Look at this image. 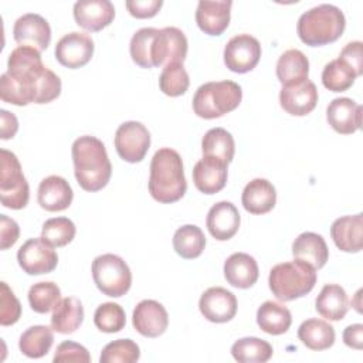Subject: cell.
<instances>
[{"instance_id": "1", "label": "cell", "mask_w": 363, "mask_h": 363, "mask_svg": "<svg viewBox=\"0 0 363 363\" xmlns=\"http://www.w3.org/2000/svg\"><path fill=\"white\" fill-rule=\"evenodd\" d=\"M61 94V79L48 69L40 51L18 45L7 60V71L0 78V98L17 106L28 104H48Z\"/></svg>"}, {"instance_id": "2", "label": "cell", "mask_w": 363, "mask_h": 363, "mask_svg": "<svg viewBox=\"0 0 363 363\" xmlns=\"http://www.w3.org/2000/svg\"><path fill=\"white\" fill-rule=\"evenodd\" d=\"M74 173L85 191L102 190L112 174V164L105 145L95 136H79L71 147Z\"/></svg>"}, {"instance_id": "3", "label": "cell", "mask_w": 363, "mask_h": 363, "mask_svg": "<svg viewBox=\"0 0 363 363\" xmlns=\"http://www.w3.org/2000/svg\"><path fill=\"white\" fill-rule=\"evenodd\" d=\"M147 186L150 196L159 203H174L184 196L187 182L183 160L174 149L162 147L155 152L150 162Z\"/></svg>"}, {"instance_id": "4", "label": "cell", "mask_w": 363, "mask_h": 363, "mask_svg": "<svg viewBox=\"0 0 363 363\" xmlns=\"http://www.w3.org/2000/svg\"><path fill=\"white\" fill-rule=\"evenodd\" d=\"M346 27L343 11L333 4H319L305 11L296 24L301 41L311 47H320L340 38Z\"/></svg>"}, {"instance_id": "5", "label": "cell", "mask_w": 363, "mask_h": 363, "mask_svg": "<svg viewBox=\"0 0 363 363\" xmlns=\"http://www.w3.org/2000/svg\"><path fill=\"white\" fill-rule=\"evenodd\" d=\"M269 289L282 302L294 301L309 294L316 284V269L295 258L271 268L268 277Z\"/></svg>"}, {"instance_id": "6", "label": "cell", "mask_w": 363, "mask_h": 363, "mask_svg": "<svg viewBox=\"0 0 363 363\" xmlns=\"http://www.w3.org/2000/svg\"><path fill=\"white\" fill-rule=\"evenodd\" d=\"M241 99V86L234 81L206 82L193 96V111L203 119H216L234 111Z\"/></svg>"}, {"instance_id": "7", "label": "cell", "mask_w": 363, "mask_h": 363, "mask_svg": "<svg viewBox=\"0 0 363 363\" xmlns=\"http://www.w3.org/2000/svg\"><path fill=\"white\" fill-rule=\"evenodd\" d=\"M0 199L1 204L11 210L24 208L30 199L21 164L17 156L7 149L0 150Z\"/></svg>"}, {"instance_id": "8", "label": "cell", "mask_w": 363, "mask_h": 363, "mask_svg": "<svg viewBox=\"0 0 363 363\" xmlns=\"http://www.w3.org/2000/svg\"><path fill=\"white\" fill-rule=\"evenodd\" d=\"M92 278L96 288L112 298L125 295L132 285V272L128 264L115 254H102L92 261Z\"/></svg>"}, {"instance_id": "9", "label": "cell", "mask_w": 363, "mask_h": 363, "mask_svg": "<svg viewBox=\"0 0 363 363\" xmlns=\"http://www.w3.org/2000/svg\"><path fill=\"white\" fill-rule=\"evenodd\" d=\"M113 142L121 159L128 163H138L145 159L149 150L150 133L143 123L128 121L119 125Z\"/></svg>"}, {"instance_id": "10", "label": "cell", "mask_w": 363, "mask_h": 363, "mask_svg": "<svg viewBox=\"0 0 363 363\" xmlns=\"http://www.w3.org/2000/svg\"><path fill=\"white\" fill-rule=\"evenodd\" d=\"M187 38L184 33L176 27H164L156 30L152 41V67H160L174 64L186 60L187 55Z\"/></svg>"}, {"instance_id": "11", "label": "cell", "mask_w": 363, "mask_h": 363, "mask_svg": "<svg viewBox=\"0 0 363 363\" xmlns=\"http://www.w3.org/2000/svg\"><path fill=\"white\" fill-rule=\"evenodd\" d=\"M17 261L28 275L52 272L58 264V255L52 245L43 237L27 240L17 251Z\"/></svg>"}, {"instance_id": "12", "label": "cell", "mask_w": 363, "mask_h": 363, "mask_svg": "<svg viewBox=\"0 0 363 363\" xmlns=\"http://www.w3.org/2000/svg\"><path fill=\"white\" fill-rule=\"evenodd\" d=\"M261 58V44L250 34H238L224 47V64L237 74L252 71Z\"/></svg>"}, {"instance_id": "13", "label": "cell", "mask_w": 363, "mask_h": 363, "mask_svg": "<svg viewBox=\"0 0 363 363\" xmlns=\"http://www.w3.org/2000/svg\"><path fill=\"white\" fill-rule=\"evenodd\" d=\"M94 48V40L89 34L72 31L58 40L55 45V58L61 65L77 69L91 61Z\"/></svg>"}, {"instance_id": "14", "label": "cell", "mask_w": 363, "mask_h": 363, "mask_svg": "<svg viewBox=\"0 0 363 363\" xmlns=\"http://www.w3.org/2000/svg\"><path fill=\"white\" fill-rule=\"evenodd\" d=\"M13 37L20 45L33 47L41 52L50 45L51 27L43 16L27 13L16 20L13 27Z\"/></svg>"}, {"instance_id": "15", "label": "cell", "mask_w": 363, "mask_h": 363, "mask_svg": "<svg viewBox=\"0 0 363 363\" xmlns=\"http://www.w3.org/2000/svg\"><path fill=\"white\" fill-rule=\"evenodd\" d=\"M237 298L231 291L211 286L203 292L199 301L201 315L213 323H225L237 313Z\"/></svg>"}, {"instance_id": "16", "label": "cell", "mask_w": 363, "mask_h": 363, "mask_svg": "<svg viewBox=\"0 0 363 363\" xmlns=\"http://www.w3.org/2000/svg\"><path fill=\"white\" fill-rule=\"evenodd\" d=\"M132 325L145 337H157L169 326V315L164 306L153 299L140 301L132 315Z\"/></svg>"}, {"instance_id": "17", "label": "cell", "mask_w": 363, "mask_h": 363, "mask_svg": "<svg viewBox=\"0 0 363 363\" xmlns=\"http://www.w3.org/2000/svg\"><path fill=\"white\" fill-rule=\"evenodd\" d=\"M279 104L289 115L305 116L311 113L318 104L316 85L309 79L284 85L279 92Z\"/></svg>"}, {"instance_id": "18", "label": "cell", "mask_w": 363, "mask_h": 363, "mask_svg": "<svg viewBox=\"0 0 363 363\" xmlns=\"http://www.w3.org/2000/svg\"><path fill=\"white\" fill-rule=\"evenodd\" d=\"M115 17V7L109 0H79L74 4L77 24L88 31H101Z\"/></svg>"}, {"instance_id": "19", "label": "cell", "mask_w": 363, "mask_h": 363, "mask_svg": "<svg viewBox=\"0 0 363 363\" xmlns=\"http://www.w3.org/2000/svg\"><path fill=\"white\" fill-rule=\"evenodd\" d=\"M362 105L350 98H335L328 109V123L342 135H352L362 128Z\"/></svg>"}, {"instance_id": "20", "label": "cell", "mask_w": 363, "mask_h": 363, "mask_svg": "<svg viewBox=\"0 0 363 363\" xmlns=\"http://www.w3.org/2000/svg\"><path fill=\"white\" fill-rule=\"evenodd\" d=\"M227 163L211 156H203L193 167V183L204 194H214L227 183Z\"/></svg>"}, {"instance_id": "21", "label": "cell", "mask_w": 363, "mask_h": 363, "mask_svg": "<svg viewBox=\"0 0 363 363\" xmlns=\"http://www.w3.org/2000/svg\"><path fill=\"white\" fill-rule=\"evenodd\" d=\"M240 213L230 201L216 203L207 213L206 225L208 233L218 241L233 238L240 228Z\"/></svg>"}, {"instance_id": "22", "label": "cell", "mask_w": 363, "mask_h": 363, "mask_svg": "<svg viewBox=\"0 0 363 363\" xmlns=\"http://www.w3.org/2000/svg\"><path fill=\"white\" fill-rule=\"evenodd\" d=\"M233 1H207L201 0L196 9V23L199 28L208 35H221L230 24V10Z\"/></svg>"}, {"instance_id": "23", "label": "cell", "mask_w": 363, "mask_h": 363, "mask_svg": "<svg viewBox=\"0 0 363 363\" xmlns=\"http://www.w3.org/2000/svg\"><path fill=\"white\" fill-rule=\"evenodd\" d=\"M74 199V191L69 183L61 176H48L40 182L37 200L47 211L67 210Z\"/></svg>"}, {"instance_id": "24", "label": "cell", "mask_w": 363, "mask_h": 363, "mask_svg": "<svg viewBox=\"0 0 363 363\" xmlns=\"http://www.w3.org/2000/svg\"><path fill=\"white\" fill-rule=\"evenodd\" d=\"M363 214L343 216L336 218L330 227L335 245L345 252H359L363 247Z\"/></svg>"}, {"instance_id": "25", "label": "cell", "mask_w": 363, "mask_h": 363, "mask_svg": "<svg viewBox=\"0 0 363 363\" xmlns=\"http://www.w3.org/2000/svg\"><path fill=\"white\" fill-rule=\"evenodd\" d=\"M258 274V264L250 254L234 252L224 262V277L234 288H251L257 282Z\"/></svg>"}, {"instance_id": "26", "label": "cell", "mask_w": 363, "mask_h": 363, "mask_svg": "<svg viewBox=\"0 0 363 363\" xmlns=\"http://www.w3.org/2000/svg\"><path fill=\"white\" fill-rule=\"evenodd\" d=\"M241 203L251 214H265L275 207V187L267 179H254L244 187Z\"/></svg>"}, {"instance_id": "27", "label": "cell", "mask_w": 363, "mask_h": 363, "mask_svg": "<svg viewBox=\"0 0 363 363\" xmlns=\"http://www.w3.org/2000/svg\"><path fill=\"white\" fill-rule=\"evenodd\" d=\"M292 254L295 258L305 261L315 269L325 267L329 258V250L325 238L312 231L302 233L295 238L292 244Z\"/></svg>"}, {"instance_id": "28", "label": "cell", "mask_w": 363, "mask_h": 363, "mask_svg": "<svg viewBox=\"0 0 363 363\" xmlns=\"http://www.w3.org/2000/svg\"><path fill=\"white\" fill-rule=\"evenodd\" d=\"M316 312L328 320H342L349 309L346 291L336 284H326L315 301Z\"/></svg>"}, {"instance_id": "29", "label": "cell", "mask_w": 363, "mask_h": 363, "mask_svg": "<svg viewBox=\"0 0 363 363\" xmlns=\"http://www.w3.org/2000/svg\"><path fill=\"white\" fill-rule=\"evenodd\" d=\"M299 340L311 350H326L335 343V328L322 319L311 318L301 323L298 329Z\"/></svg>"}, {"instance_id": "30", "label": "cell", "mask_w": 363, "mask_h": 363, "mask_svg": "<svg viewBox=\"0 0 363 363\" xmlns=\"http://www.w3.org/2000/svg\"><path fill=\"white\" fill-rule=\"evenodd\" d=\"M84 320V308L78 298H62L52 309L51 328L62 335L75 332Z\"/></svg>"}, {"instance_id": "31", "label": "cell", "mask_w": 363, "mask_h": 363, "mask_svg": "<svg viewBox=\"0 0 363 363\" xmlns=\"http://www.w3.org/2000/svg\"><path fill=\"white\" fill-rule=\"evenodd\" d=\"M309 74V61L308 57L296 50H286L277 62V77L279 82L284 85H291L308 79Z\"/></svg>"}, {"instance_id": "32", "label": "cell", "mask_w": 363, "mask_h": 363, "mask_svg": "<svg viewBox=\"0 0 363 363\" xmlns=\"http://www.w3.org/2000/svg\"><path fill=\"white\" fill-rule=\"evenodd\" d=\"M257 323L268 335H282L291 328L292 315L282 303L265 301L257 311Z\"/></svg>"}, {"instance_id": "33", "label": "cell", "mask_w": 363, "mask_h": 363, "mask_svg": "<svg viewBox=\"0 0 363 363\" xmlns=\"http://www.w3.org/2000/svg\"><path fill=\"white\" fill-rule=\"evenodd\" d=\"M52 330V328L45 325L30 326L20 336V352L30 359H40L45 356L54 343Z\"/></svg>"}, {"instance_id": "34", "label": "cell", "mask_w": 363, "mask_h": 363, "mask_svg": "<svg viewBox=\"0 0 363 363\" xmlns=\"http://www.w3.org/2000/svg\"><path fill=\"white\" fill-rule=\"evenodd\" d=\"M201 150L203 156H211L228 164L235 153V142L227 129L213 128L203 136Z\"/></svg>"}, {"instance_id": "35", "label": "cell", "mask_w": 363, "mask_h": 363, "mask_svg": "<svg viewBox=\"0 0 363 363\" xmlns=\"http://www.w3.org/2000/svg\"><path fill=\"white\" fill-rule=\"evenodd\" d=\"M206 247V237L200 227L186 224L176 230L173 235V248L184 259H194L201 255Z\"/></svg>"}, {"instance_id": "36", "label": "cell", "mask_w": 363, "mask_h": 363, "mask_svg": "<svg viewBox=\"0 0 363 363\" xmlns=\"http://www.w3.org/2000/svg\"><path fill=\"white\" fill-rule=\"evenodd\" d=\"M272 346L259 337H241L231 346L233 357L240 363H265L272 357Z\"/></svg>"}, {"instance_id": "37", "label": "cell", "mask_w": 363, "mask_h": 363, "mask_svg": "<svg viewBox=\"0 0 363 363\" xmlns=\"http://www.w3.org/2000/svg\"><path fill=\"white\" fill-rule=\"evenodd\" d=\"M356 71L349 67L343 60L336 58L328 62L322 71V84L332 92L347 91L356 79Z\"/></svg>"}, {"instance_id": "38", "label": "cell", "mask_w": 363, "mask_h": 363, "mask_svg": "<svg viewBox=\"0 0 363 363\" xmlns=\"http://www.w3.org/2000/svg\"><path fill=\"white\" fill-rule=\"evenodd\" d=\"M61 301V289L51 281L37 282L28 289V303L37 313H47L52 311Z\"/></svg>"}, {"instance_id": "39", "label": "cell", "mask_w": 363, "mask_h": 363, "mask_svg": "<svg viewBox=\"0 0 363 363\" xmlns=\"http://www.w3.org/2000/svg\"><path fill=\"white\" fill-rule=\"evenodd\" d=\"M189 85H190V78L183 64L174 62V64L164 65L159 77V86L164 95L180 96L189 89Z\"/></svg>"}, {"instance_id": "40", "label": "cell", "mask_w": 363, "mask_h": 363, "mask_svg": "<svg viewBox=\"0 0 363 363\" xmlns=\"http://www.w3.org/2000/svg\"><path fill=\"white\" fill-rule=\"evenodd\" d=\"M75 233V224L68 217H54L43 224L41 237L52 247H65L74 240Z\"/></svg>"}, {"instance_id": "41", "label": "cell", "mask_w": 363, "mask_h": 363, "mask_svg": "<svg viewBox=\"0 0 363 363\" xmlns=\"http://www.w3.org/2000/svg\"><path fill=\"white\" fill-rule=\"evenodd\" d=\"M95 326L105 333H116L125 328L126 315L123 308L115 302L99 305L94 313Z\"/></svg>"}, {"instance_id": "42", "label": "cell", "mask_w": 363, "mask_h": 363, "mask_svg": "<svg viewBox=\"0 0 363 363\" xmlns=\"http://www.w3.org/2000/svg\"><path fill=\"white\" fill-rule=\"evenodd\" d=\"M140 357V349L132 339H118L108 343L99 356L101 363H133Z\"/></svg>"}, {"instance_id": "43", "label": "cell", "mask_w": 363, "mask_h": 363, "mask_svg": "<svg viewBox=\"0 0 363 363\" xmlns=\"http://www.w3.org/2000/svg\"><path fill=\"white\" fill-rule=\"evenodd\" d=\"M157 28L153 27H143L138 30L129 44V52L133 60V62L142 68H153L152 60H150V50H152V41L156 34Z\"/></svg>"}, {"instance_id": "44", "label": "cell", "mask_w": 363, "mask_h": 363, "mask_svg": "<svg viewBox=\"0 0 363 363\" xmlns=\"http://www.w3.org/2000/svg\"><path fill=\"white\" fill-rule=\"evenodd\" d=\"M0 286V323L3 326H10L20 319L21 305L6 282H1Z\"/></svg>"}, {"instance_id": "45", "label": "cell", "mask_w": 363, "mask_h": 363, "mask_svg": "<svg viewBox=\"0 0 363 363\" xmlns=\"http://www.w3.org/2000/svg\"><path fill=\"white\" fill-rule=\"evenodd\" d=\"M52 360L55 363H60V362L89 363L91 356H89V352L86 350L85 346H82L77 342H72V340H65V342H62L57 346Z\"/></svg>"}, {"instance_id": "46", "label": "cell", "mask_w": 363, "mask_h": 363, "mask_svg": "<svg viewBox=\"0 0 363 363\" xmlns=\"http://www.w3.org/2000/svg\"><path fill=\"white\" fill-rule=\"evenodd\" d=\"M126 9L136 18H150L156 16L163 6L162 0H128Z\"/></svg>"}, {"instance_id": "47", "label": "cell", "mask_w": 363, "mask_h": 363, "mask_svg": "<svg viewBox=\"0 0 363 363\" xmlns=\"http://www.w3.org/2000/svg\"><path fill=\"white\" fill-rule=\"evenodd\" d=\"M363 44L362 41H352L345 45V48L340 51L339 58L343 60L349 67H352L357 77L363 74Z\"/></svg>"}, {"instance_id": "48", "label": "cell", "mask_w": 363, "mask_h": 363, "mask_svg": "<svg viewBox=\"0 0 363 363\" xmlns=\"http://www.w3.org/2000/svg\"><path fill=\"white\" fill-rule=\"evenodd\" d=\"M0 233H1V250H7L17 242L20 235V227L13 218L7 217L6 214H1Z\"/></svg>"}, {"instance_id": "49", "label": "cell", "mask_w": 363, "mask_h": 363, "mask_svg": "<svg viewBox=\"0 0 363 363\" xmlns=\"http://www.w3.org/2000/svg\"><path fill=\"white\" fill-rule=\"evenodd\" d=\"M343 342L346 346L360 350L363 347V325L362 323L349 325L343 330Z\"/></svg>"}, {"instance_id": "50", "label": "cell", "mask_w": 363, "mask_h": 363, "mask_svg": "<svg viewBox=\"0 0 363 363\" xmlns=\"http://www.w3.org/2000/svg\"><path fill=\"white\" fill-rule=\"evenodd\" d=\"M1 139H10L13 138L18 130V121L14 116V113L1 109Z\"/></svg>"}]
</instances>
